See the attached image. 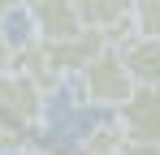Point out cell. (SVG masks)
I'll use <instances>...</instances> for the list:
<instances>
[{
    "label": "cell",
    "mask_w": 160,
    "mask_h": 155,
    "mask_svg": "<svg viewBox=\"0 0 160 155\" xmlns=\"http://www.w3.org/2000/svg\"><path fill=\"white\" fill-rule=\"evenodd\" d=\"M13 56H18V43L4 35V26H0V78L13 73Z\"/></svg>",
    "instance_id": "8"
},
{
    "label": "cell",
    "mask_w": 160,
    "mask_h": 155,
    "mask_svg": "<svg viewBox=\"0 0 160 155\" xmlns=\"http://www.w3.org/2000/svg\"><path fill=\"white\" fill-rule=\"evenodd\" d=\"M22 155H65V151H52V147H35V151H22Z\"/></svg>",
    "instance_id": "10"
},
{
    "label": "cell",
    "mask_w": 160,
    "mask_h": 155,
    "mask_svg": "<svg viewBox=\"0 0 160 155\" xmlns=\"http://www.w3.org/2000/svg\"><path fill=\"white\" fill-rule=\"evenodd\" d=\"M121 155H160V142H138V138H126Z\"/></svg>",
    "instance_id": "9"
},
{
    "label": "cell",
    "mask_w": 160,
    "mask_h": 155,
    "mask_svg": "<svg viewBox=\"0 0 160 155\" xmlns=\"http://www.w3.org/2000/svg\"><path fill=\"white\" fill-rule=\"evenodd\" d=\"M26 22L35 30V43H52V48L87 35L74 0H35V4H26Z\"/></svg>",
    "instance_id": "3"
},
{
    "label": "cell",
    "mask_w": 160,
    "mask_h": 155,
    "mask_svg": "<svg viewBox=\"0 0 160 155\" xmlns=\"http://www.w3.org/2000/svg\"><path fill=\"white\" fill-rule=\"evenodd\" d=\"M48 116V95L30 82L26 73H4L0 78V121L18 134L39 129Z\"/></svg>",
    "instance_id": "2"
},
{
    "label": "cell",
    "mask_w": 160,
    "mask_h": 155,
    "mask_svg": "<svg viewBox=\"0 0 160 155\" xmlns=\"http://www.w3.org/2000/svg\"><path fill=\"white\" fill-rule=\"evenodd\" d=\"M121 147H126V134L117 121H100L78 138V155H121Z\"/></svg>",
    "instance_id": "6"
},
{
    "label": "cell",
    "mask_w": 160,
    "mask_h": 155,
    "mask_svg": "<svg viewBox=\"0 0 160 155\" xmlns=\"http://www.w3.org/2000/svg\"><path fill=\"white\" fill-rule=\"evenodd\" d=\"M121 60L134 86H160V39H130L121 43Z\"/></svg>",
    "instance_id": "5"
},
{
    "label": "cell",
    "mask_w": 160,
    "mask_h": 155,
    "mask_svg": "<svg viewBox=\"0 0 160 155\" xmlns=\"http://www.w3.org/2000/svg\"><path fill=\"white\" fill-rule=\"evenodd\" d=\"M126 138L138 142H160V86H134L126 108L112 116Z\"/></svg>",
    "instance_id": "4"
},
{
    "label": "cell",
    "mask_w": 160,
    "mask_h": 155,
    "mask_svg": "<svg viewBox=\"0 0 160 155\" xmlns=\"http://www.w3.org/2000/svg\"><path fill=\"white\" fill-rule=\"evenodd\" d=\"M134 95V78L121 60V48H104L78 78H74V99L82 108H100V112H121L126 99Z\"/></svg>",
    "instance_id": "1"
},
{
    "label": "cell",
    "mask_w": 160,
    "mask_h": 155,
    "mask_svg": "<svg viewBox=\"0 0 160 155\" xmlns=\"http://www.w3.org/2000/svg\"><path fill=\"white\" fill-rule=\"evenodd\" d=\"M134 39H160V0L134 4Z\"/></svg>",
    "instance_id": "7"
}]
</instances>
